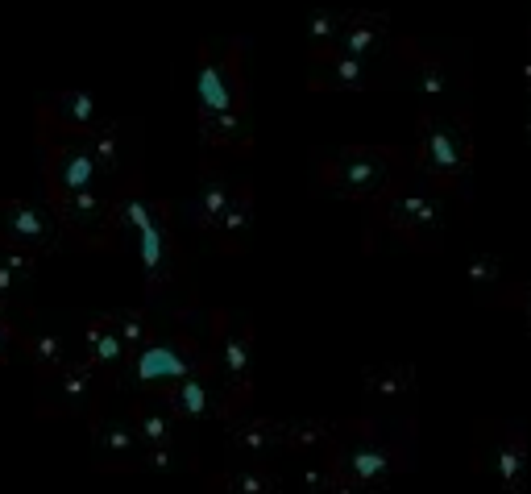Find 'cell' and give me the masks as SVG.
I'll return each instance as SVG.
<instances>
[{
	"instance_id": "1",
	"label": "cell",
	"mask_w": 531,
	"mask_h": 494,
	"mask_svg": "<svg viewBox=\"0 0 531 494\" xmlns=\"http://www.w3.org/2000/svg\"><path fill=\"white\" fill-rule=\"evenodd\" d=\"M328 457L361 494H390V486L411 465V436L390 432L370 416L341 420L328 445Z\"/></svg>"
},
{
	"instance_id": "2",
	"label": "cell",
	"mask_w": 531,
	"mask_h": 494,
	"mask_svg": "<svg viewBox=\"0 0 531 494\" xmlns=\"http://www.w3.org/2000/svg\"><path fill=\"white\" fill-rule=\"evenodd\" d=\"M195 100H200V129L212 146H241L249 137L245 121V79L237 50H204L200 75H195Z\"/></svg>"
},
{
	"instance_id": "3",
	"label": "cell",
	"mask_w": 531,
	"mask_h": 494,
	"mask_svg": "<svg viewBox=\"0 0 531 494\" xmlns=\"http://www.w3.org/2000/svg\"><path fill=\"white\" fill-rule=\"evenodd\" d=\"M403 171L407 158L395 146H345L320 162V183L341 200H378Z\"/></svg>"
},
{
	"instance_id": "4",
	"label": "cell",
	"mask_w": 531,
	"mask_h": 494,
	"mask_svg": "<svg viewBox=\"0 0 531 494\" xmlns=\"http://www.w3.org/2000/svg\"><path fill=\"white\" fill-rule=\"evenodd\" d=\"M473 137L461 113H424L415 129V167L444 187L469 183Z\"/></svg>"
},
{
	"instance_id": "5",
	"label": "cell",
	"mask_w": 531,
	"mask_h": 494,
	"mask_svg": "<svg viewBox=\"0 0 531 494\" xmlns=\"http://www.w3.org/2000/svg\"><path fill=\"white\" fill-rule=\"evenodd\" d=\"M212 370V349H204L195 337H150L137 353H129L125 362V378L137 391H166L171 382Z\"/></svg>"
},
{
	"instance_id": "6",
	"label": "cell",
	"mask_w": 531,
	"mask_h": 494,
	"mask_svg": "<svg viewBox=\"0 0 531 494\" xmlns=\"http://www.w3.org/2000/svg\"><path fill=\"white\" fill-rule=\"evenodd\" d=\"M378 208V221L403 237L415 250H436L440 245V233H444V212H440V200L428 196L424 187H411V183H390L382 196L374 200Z\"/></svg>"
},
{
	"instance_id": "7",
	"label": "cell",
	"mask_w": 531,
	"mask_h": 494,
	"mask_svg": "<svg viewBox=\"0 0 531 494\" xmlns=\"http://www.w3.org/2000/svg\"><path fill=\"white\" fill-rule=\"evenodd\" d=\"M473 470L498 482V494H527V432L482 420L473 428Z\"/></svg>"
},
{
	"instance_id": "8",
	"label": "cell",
	"mask_w": 531,
	"mask_h": 494,
	"mask_svg": "<svg viewBox=\"0 0 531 494\" xmlns=\"http://www.w3.org/2000/svg\"><path fill=\"white\" fill-rule=\"evenodd\" d=\"M117 216L121 225L137 233V250H142V270H146V283L158 291L171 279V233H166L162 221V204L142 200L137 191H125L117 200Z\"/></svg>"
},
{
	"instance_id": "9",
	"label": "cell",
	"mask_w": 531,
	"mask_h": 494,
	"mask_svg": "<svg viewBox=\"0 0 531 494\" xmlns=\"http://www.w3.org/2000/svg\"><path fill=\"white\" fill-rule=\"evenodd\" d=\"M212 333H216L212 370L229 387L233 403L249 407V395H254V328L245 320H233V316H216Z\"/></svg>"
},
{
	"instance_id": "10",
	"label": "cell",
	"mask_w": 531,
	"mask_h": 494,
	"mask_svg": "<svg viewBox=\"0 0 531 494\" xmlns=\"http://www.w3.org/2000/svg\"><path fill=\"white\" fill-rule=\"evenodd\" d=\"M366 382V403H370V420H378L390 432H415L411 420V407H415V370L399 366V362H386V366H366L361 374Z\"/></svg>"
},
{
	"instance_id": "11",
	"label": "cell",
	"mask_w": 531,
	"mask_h": 494,
	"mask_svg": "<svg viewBox=\"0 0 531 494\" xmlns=\"http://www.w3.org/2000/svg\"><path fill=\"white\" fill-rule=\"evenodd\" d=\"M104 387V374L92 370L83 358H71L67 366H59L54 374L42 378V399H38V411L46 416H75V411H88L96 403Z\"/></svg>"
},
{
	"instance_id": "12",
	"label": "cell",
	"mask_w": 531,
	"mask_h": 494,
	"mask_svg": "<svg viewBox=\"0 0 531 494\" xmlns=\"http://www.w3.org/2000/svg\"><path fill=\"white\" fill-rule=\"evenodd\" d=\"M54 216L59 225L75 229L83 241H108L113 229H121V216H117V200L108 196L100 187H88V191H71V196H54Z\"/></svg>"
},
{
	"instance_id": "13",
	"label": "cell",
	"mask_w": 531,
	"mask_h": 494,
	"mask_svg": "<svg viewBox=\"0 0 531 494\" xmlns=\"http://www.w3.org/2000/svg\"><path fill=\"white\" fill-rule=\"evenodd\" d=\"M0 241L30 254H46L59 245V216L54 208L30 200H0Z\"/></svg>"
},
{
	"instance_id": "14",
	"label": "cell",
	"mask_w": 531,
	"mask_h": 494,
	"mask_svg": "<svg viewBox=\"0 0 531 494\" xmlns=\"http://www.w3.org/2000/svg\"><path fill=\"white\" fill-rule=\"evenodd\" d=\"M225 449L229 461H266V453L283 449V420L237 411L225 420Z\"/></svg>"
},
{
	"instance_id": "15",
	"label": "cell",
	"mask_w": 531,
	"mask_h": 494,
	"mask_svg": "<svg viewBox=\"0 0 531 494\" xmlns=\"http://www.w3.org/2000/svg\"><path fill=\"white\" fill-rule=\"evenodd\" d=\"M92 461L96 470H137L142 465V441L125 416H96L92 420Z\"/></svg>"
},
{
	"instance_id": "16",
	"label": "cell",
	"mask_w": 531,
	"mask_h": 494,
	"mask_svg": "<svg viewBox=\"0 0 531 494\" xmlns=\"http://www.w3.org/2000/svg\"><path fill=\"white\" fill-rule=\"evenodd\" d=\"M46 179H50V191L54 196H71V191H88L100 183V167L92 150L79 142H63L46 154Z\"/></svg>"
},
{
	"instance_id": "17",
	"label": "cell",
	"mask_w": 531,
	"mask_h": 494,
	"mask_svg": "<svg viewBox=\"0 0 531 494\" xmlns=\"http://www.w3.org/2000/svg\"><path fill=\"white\" fill-rule=\"evenodd\" d=\"M374 84L370 59H357L345 50H316L312 54V88H337V92H361Z\"/></svg>"
},
{
	"instance_id": "18",
	"label": "cell",
	"mask_w": 531,
	"mask_h": 494,
	"mask_svg": "<svg viewBox=\"0 0 531 494\" xmlns=\"http://www.w3.org/2000/svg\"><path fill=\"white\" fill-rule=\"evenodd\" d=\"M129 424L137 432V441H142V449H158V445H175L179 441V416L171 411V403H166L158 391H146V399H137L133 411H129Z\"/></svg>"
},
{
	"instance_id": "19",
	"label": "cell",
	"mask_w": 531,
	"mask_h": 494,
	"mask_svg": "<svg viewBox=\"0 0 531 494\" xmlns=\"http://www.w3.org/2000/svg\"><path fill=\"white\" fill-rule=\"evenodd\" d=\"M83 362L100 374H121L129 353H125V341L117 337V324L113 316H92L83 324Z\"/></svg>"
},
{
	"instance_id": "20",
	"label": "cell",
	"mask_w": 531,
	"mask_h": 494,
	"mask_svg": "<svg viewBox=\"0 0 531 494\" xmlns=\"http://www.w3.org/2000/svg\"><path fill=\"white\" fill-rule=\"evenodd\" d=\"M42 117H46V125H54L59 133H71V137H88L96 125H104L100 104L88 92H63V96H54L42 108Z\"/></svg>"
},
{
	"instance_id": "21",
	"label": "cell",
	"mask_w": 531,
	"mask_h": 494,
	"mask_svg": "<svg viewBox=\"0 0 531 494\" xmlns=\"http://www.w3.org/2000/svg\"><path fill=\"white\" fill-rule=\"evenodd\" d=\"M382 42H386V17H378V13H349L345 30L337 38V50L357 54V59H378Z\"/></svg>"
},
{
	"instance_id": "22",
	"label": "cell",
	"mask_w": 531,
	"mask_h": 494,
	"mask_svg": "<svg viewBox=\"0 0 531 494\" xmlns=\"http://www.w3.org/2000/svg\"><path fill=\"white\" fill-rule=\"evenodd\" d=\"M225 494H283L274 470H266V461H233L225 474H212Z\"/></svg>"
},
{
	"instance_id": "23",
	"label": "cell",
	"mask_w": 531,
	"mask_h": 494,
	"mask_svg": "<svg viewBox=\"0 0 531 494\" xmlns=\"http://www.w3.org/2000/svg\"><path fill=\"white\" fill-rule=\"evenodd\" d=\"M337 424L341 420H283V449L291 453H328L332 436H337Z\"/></svg>"
},
{
	"instance_id": "24",
	"label": "cell",
	"mask_w": 531,
	"mask_h": 494,
	"mask_svg": "<svg viewBox=\"0 0 531 494\" xmlns=\"http://www.w3.org/2000/svg\"><path fill=\"white\" fill-rule=\"evenodd\" d=\"M21 349H25V358H30V366H34L38 378H46V374H54L59 366L71 362L67 341L59 333H50V328H34V333L21 341Z\"/></svg>"
},
{
	"instance_id": "25",
	"label": "cell",
	"mask_w": 531,
	"mask_h": 494,
	"mask_svg": "<svg viewBox=\"0 0 531 494\" xmlns=\"http://www.w3.org/2000/svg\"><path fill=\"white\" fill-rule=\"evenodd\" d=\"M249 221H254V191H249L245 183H237L233 200H229L225 212H220V221H216L212 233L220 237V245H225V250H237L241 237L249 233Z\"/></svg>"
},
{
	"instance_id": "26",
	"label": "cell",
	"mask_w": 531,
	"mask_h": 494,
	"mask_svg": "<svg viewBox=\"0 0 531 494\" xmlns=\"http://www.w3.org/2000/svg\"><path fill=\"white\" fill-rule=\"evenodd\" d=\"M415 88L428 100H449L457 88V71L440 59V54H415Z\"/></svg>"
},
{
	"instance_id": "27",
	"label": "cell",
	"mask_w": 531,
	"mask_h": 494,
	"mask_svg": "<svg viewBox=\"0 0 531 494\" xmlns=\"http://www.w3.org/2000/svg\"><path fill=\"white\" fill-rule=\"evenodd\" d=\"M233 183L225 179V175H204V187H200V200H195V221H200V229H216V221H220V212L229 208V200H233Z\"/></svg>"
},
{
	"instance_id": "28",
	"label": "cell",
	"mask_w": 531,
	"mask_h": 494,
	"mask_svg": "<svg viewBox=\"0 0 531 494\" xmlns=\"http://www.w3.org/2000/svg\"><path fill=\"white\" fill-rule=\"evenodd\" d=\"M34 274V254L0 241V295H13Z\"/></svg>"
},
{
	"instance_id": "29",
	"label": "cell",
	"mask_w": 531,
	"mask_h": 494,
	"mask_svg": "<svg viewBox=\"0 0 531 494\" xmlns=\"http://www.w3.org/2000/svg\"><path fill=\"white\" fill-rule=\"evenodd\" d=\"M345 21H349V13H328V9L312 13V21H307V38H312V54H316V50H332V46H337V38H341V30H345Z\"/></svg>"
},
{
	"instance_id": "30",
	"label": "cell",
	"mask_w": 531,
	"mask_h": 494,
	"mask_svg": "<svg viewBox=\"0 0 531 494\" xmlns=\"http://www.w3.org/2000/svg\"><path fill=\"white\" fill-rule=\"evenodd\" d=\"M113 324H117V337L125 341V353H137L154 337V324H150L146 312H117Z\"/></svg>"
},
{
	"instance_id": "31",
	"label": "cell",
	"mask_w": 531,
	"mask_h": 494,
	"mask_svg": "<svg viewBox=\"0 0 531 494\" xmlns=\"http://www.w3.org/2000/svg\"><path fill=\"white\" fill-rule=\"evenodd\" d=\"M191 457L183 453V445H158V449H142V465L137 470H154V474H171V470H187Z\"/></svg>"
},
{
	"instance_id": "32",
	"label": "cell",
	"mask_w": 531,
	"mask_h": 494,
	"mask_svg": "<svg viewBox=\"0 0 531 494\" xmlns=\"http://www.w3.org/2000/svg\"><path fill=\"white\" fill-rule=\"evenodd\" d=\"M469 279L478 283V287L498 283V258H478V262H469Z\"/></svg>"
},
{
	"instance_id": "33",
	"label": "cell",
	"mask_w": 531,
	"mask_h": 494,
	"mask_svg": "<svg viewBox=\"0 0 531 494\" xmlns=\"http://www.w3.org/2000/svg\"><path fill=\"white\" fill-rule=\"evenodd\" d=\"M502 304H511L527 316V328H531V287H511L507 295H502Z\"/></svg>"
},
{
	"instance_id": "34",
	"label": "cell",
	"mask_w": 531,
	"mask_h": 494,
	"mask_svg": "<svg viewBox=\"0 0 531 494\" xmlns=\"http://www.w3.org/2000/svg\"><path fill=\"white\" fill-rule=\"evenodd\" d=\"M9 341H13V328L5 316H0V362H5V353H9Z\"/></svg>"
},
{
	"instance_id": "35",
	"label": "cell",
	"mask_w": 531,
	"mask_h": 494,
	"mask_svg": "<svg viewBox=\"0 0 531 494\" xmlns=\"http://www.w3.org/2000/svg\"><path fill=\"white\" fill-rule=\"evenodd\" d=\"M204 494H225V486H220L216 478H208V486H204Z\"/></svg>"
},
{
	"instance_id": "36",
	"label": "cell",
	"mask_w": 531,
	"mask_h": 494,
	"mask_svg": "<svg viewBox=\"0 0 531 494\" xmlns=\"http://www.w3.org/2000/svg\"><path fill=\"white\" fill-rule=\"evenodd\" d=\"M523 79H527V92H531V59H527V67H523Z\"/></svg>"
},
{
	"instance_id": "37",
	"label": "cell",
	"mask_w": 531,
	"mask_h": 494,
	"mask_svg": "<svg viewBox=\"0 0 531 494\" xmlns=\"http://www.w3.org/2000/svg\"><path fill=\"white\" fill-rule=\"evenodd\" d=\"M527 142H531V113H527Z\"/></svg>"
}]
</instances>
